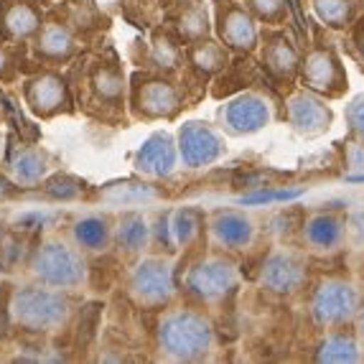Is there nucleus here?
I'll use <instances>...</instances> for the list:
<instances>
[{
  "label": "nucleus",
  "mask_w": 364,
  "mask_h": 364,
  "mask_svg": "<svg viewBox=\"0 0 364 364\" xmlns=\"http://www.w3.org/2000/svg\"><path fill=\"white\" fill-rule=\"evenodd\" d=\"M11 314L28 331H49L67 321L69 304L59 293L43 288H21L11 301Z\"/></svg>",
  "instance_id": "nucleus-1"
},
{
  "label": "nucleus",
  "mask_w": 364,
  "mask_h": 364,
  "mask_svg": "<svg viewBox=\"0 0 364 364\" xmlns=\"http://www.w3.org/2000/svg\"><path fill=\"white\" fill-rule=\"evenodd\" d=\"M161 344L173 357L196 359L201 354H207L209 344H212V328L204 318L194 314L168 316L161 323Z\"/></svg>",
  "instance_id": "nucleus-2"
},
{
  "label": "nucleus",
  "mask_w": 364,
  "mask_h": 364,
  "mask_svg": "<svg viewBox=\"0 0 364 364\" xmlns=\"http://www.w3.org/2000/svg\"><path fill=\"white\" fill-rule=\"evenodd\" d=\"M33 270L43 283L56 288H74L85 278V265L77 252L59 242H49L38 250V255L33 257Z\"/></svg>",
  "instance_id": "nucleus-3"
},
{
  "label": "nucleus",
  "mask_w": 364,
  "mask_h": 364,
  "mask_svg": "<svg viewBox=\"0 0 364 364\" xmlns=\"http://www.w3.org/2000/svg\"><path fill=\"white\" fill-rule=\"evenodd\" d=\"M133 291L146 304H161L171 293V267L161 260H146L133 275Z\"/></svg>",
  "instance_id": "nucleus-4"
},
{
  "label": "nucleus",
  "mask_w": 364,
  "mask_h": 364,
  "mask_svg": "<svg viewBox=\"0 0 364 364\" xmlns=\"http://www.w3.org/2000/svg\"><path fill=\"white\" fill-rule=\"evenodd\" d=\"M219 151H222L219 138L209 128L199 125V122H188L186 128L181 130V153L188 166L212 164L214 158L219 156Z\"/></svg>",
  "instance_id": "nucleus-5"
},
{
  "label": "nucleus",
  "mask_w": 364,
  "mask_h": 364,
  "mask_svg": "<svg viewBox=\"0 0 364 364\" xmlns=\"http://www.w3.org/2000/svg\"><path fill=\"white\" fill-rule=\"evenodd\" d=\"M235 286V273L227 262H204L188 275V288L201 298H219Z\"/></svg>",
  "instance_id": "nucleus-6"
},
{
  "label": "nucleus",
  "mask_w": 364,
  "mask_h": 364,
  "mask_svg": "<svg viewBox=\"0 0 364 364\" xmlns=\"http://www.w3.org/2000/svg\"><path fill=\"white\" fill-rule=\"evenodd\" d=\"M176 153L171 146L168 135H153L146 140V146L138 151V168L151 173V176H166L173 168Z\"/></svg>",
  "instance_id": "nucleus-7"
},
{
  "label": "nucleus",
  "mask_w": 364,
  "mask_h": 364,
  "mask_svg": "<svg viewBox=\"0 0 364 364\" xmlns=\"http://www.w3.org/2000/svg\"><path fill=\"white\" fill-rule=\"evenodd\" d=\"M28 102L33 105L36 112L49 115L56 107L67 102V90H64V82L54 74H43V77L33 79L28 85Z\"/></svg>",
  "instance_id": "nucleus-8"
},
{
  "label": "nucleus",
  "mask_w": 364,
  "mask_h": 364,
  "mask_svg": "<svg viewBox=\"0 0 364 364\" xmlns=\"http://www.w3.org/2000/svg\"><path fill=\"white\" fill-rule=\"evenodd\" d=\"M267 122V107L257 97H240L227 107V125L235 133L257 130Z\"/></svg>",
  "instance_id": "nucleus-9"
},
{
  "label": "nucleus",
  "mask_w": 364,
  "mask_h": 364,
  "mask_svg": "<svg viewBox=\"0 0 364 364\" xmlns=\"http://www.w3.org/2000/svg\"><path fill=\"white\" fill-rule=\"evenodd\" d=\"M262 280L273 291H296L304 280V270H301V262L291 255H275L273 260L265 265V273H262Z\"/></svg>",
  "instance_id": "nucleus-10"
},
{
  "label": "nucleus",
  "mask_w": 364,
  "mask_h": 364,
  "mask_svg": "<svg viewBox=\"0 0 364 364\" xmlns=\"http://www.w3.org/2000/svg\"><path fill=\"white\" fill-rule=\"evenodd\" d=\"M352 293L344 286H326L316 298V316L321 321H339L352 311Z\"/></svg>",
  "instance_id": "nucleus-11"
},
{
  "label": "nucleus",
  "mask_w": 364,
  "mask_h": 364,
  "mask_svg": "<svg viewBox=\"0 0 364 364\" xmlns=\"http://www.w3.org/2000/svg\"><path fill=\"white\" fill-rule=\"evenodd\" d=\"M138 102L148 115H168L171 109L176 107V92L171 90L166 82H148L140 90Z\"/></svg>",
  "instance_id": "nucleus-12"
},
{
  "label": "nucleus",
  "mask_w": 364,
  "mask_h": 364,
  "mask_svg": "<svg viewBox=\"0 0 364 364\" xmlns=\"http://www.w3.org/2000/svg\"><path fill=\"white\" fill-rule=\"evenodd\" d=\"M214 235L219 237V242L230 245V247H242L252 237V227H250L247 219L235 212L219 214L217 222H214Z\"/></svg>",
  "instance_id": "nucleus-13"
},
{
  "label": "nucleus",
  "mask_w": 364,
  "mask_h": 364,
  "mask_svg": "<svg viewBox=\"0 0 364 364\" xmlns=\"http://www.w3.org/2000/svg\"><path fill=\"white\" fill-rule=\"evenodd\" d=\"M6 28L16 36H31L33 31L41 26V18H38V11L28 3H16L6 11Z\"/></svg>",
  "instance_id": "nucleus-14"
},
{
  "label": "nucleus",
  "mask_w": 364,
  "mask_h": 364,
  "mask_svg": "<svg viewBox=\"0 0 364 364\" xmlns=\"http://www.w3.org/2000/svg\"><path fill=\"white\" fill-rule=\"evenodd\" d=\"M74 49L72 33H69L64 26H46L38 38V51L43 56H51V59H59V56H69Z\"/></svg>",
  "instance_id": "nucleus-15"
},
{
  "label": "nucleus",
  "mask_w": 364,
  "mask_h": 364,
  "mask_svg": "<svg viewBox=\"0 0 364 364\" xmlns=\"http://www.w3.org/2000/svg\"><path fill=\"white\" fill-rule=\"evenodd\" d=\"M74 237H77V242L87 250H102L107 245V222L100 217H87L82 222H77L74 227Z\"/></svg>",
  "instance_id": "nucleus-16"
},
{
  "label": "nucleus",
  "mask_w": 364,
  "mask_h": 364,
  "mask_svg": "<svg viewBox=\"0 0 364 364\" xmlns=\"http://www.w3.org/2000/svg\"><path fill=\"white\" fill-rule=\"evenodd\" d=\"M222 33H225V38L232 43V46H240V49H242V46H250L252 38H255L252 23H250L247 16L240 11H232L230 16H227V23L222 26Z\"/></svg>",
  "instance_id": "nucleus-17"
},
{
  "label": "nucleus",
  "mask_w": 364,
  "mask_h": 364,
  "mask_svg": "<svg viewBox=\"0 0 364 364\" xmlns=\"http://www.w3.org/2000/svg\"><path fill=\"white\" fill-rule=\"evenodd\" d=\"M13 168H16L18 181L26 183V186H31V183H36L38 178L43 176V171H46V161H43V156H38L36 151H23L18 158H16Z\"/></svg>",
  "instance_id": "nucleus-18"
},
{
  "label": "nucleus",
  "mask_w": 364,
  "mask_h": 364,
  "mask_svg": "<svg viewBox=\"0 0 364 364\" xmlns=\"http://www.w3.org/2000/svg\"><path fill=\"white\" fill-rule=\"evenodd\" d=\"M117 240L128 252H138L148 240V227L140 217H128L122 219L120 230H117Z\"/></svg>",
  "instance_id": "nucleus-19"
},
{
  "label": "nucleus",
  "mask_w": 364,
  "mask_h": 364,
  "mask_svg": "<svg viewBox=\"0 0 364 364\" xmlns=\"http://www.w3.org/2000/svg\"><path fill=\"white\" fill-rule=\"evenodd\" d=\"M323 109L318 107V102H311V100H296L293 102V122H296L298 128H318L323 122Z\"/></svg>",
  "instance_id": "nucleus-20"
},
{
  "label": "nucleus",
  "mask_w": 364,
  "mask_h": 364,
  "mask_svg": "<svg viewBox=\"0 0 364 364\" xmlns=\"http://www.w3.org/2000/svg\"><path fill=\"white\" fill-rule=\"evenodd\" d=\"M336 237H339V225H336L334 219L321 217V219H314L309 225V240L316 245H321V247H328Z\"/></svg>",
  "instance_id": "nucleus-21"
},
{
  "label": "nucleus",
  "mask_w": 364,
  "mask_h": 364,
  "mask_svg": "<svg viewBox=\"0 0 364 364\" xmlns=\"http://www.w3.org/2000/svg\"><path fill=\"white\" fill-rule=\"evenodd\" d=\"M105 196L112 201H122V204H128V201H143V199H153V188L148 186H138V183H125V186H112L109 191H105Z\"/></svg>",
  "instance_id": "nucleus-22"
},
{
  "label": "nucleus",
  "mask_w": 364,
  "mask_h": 364,
  "mask_svg": "<svg viewBox=\"0 0 364 364\" xmlns=\"http://www.w3.org/2000/svg\"><path fill=\"white\" fill-rule=\"evenodd\" d=\"M173 232H176L178 242L186 245L188 240L199 232V214L191 212V209H183V212H178L176 219H173Z\"/></svg>",
  "instance_id": "nucleus-23"
},
{
  "label": "nucleus",
  "mask_w": 364,
  "mask_h": 364,
  "mask_svg": "<svg viewBox=\"0 0 364 364\" xmlns=\"http://www.w3.org/2000/svg\"><path fill=\"white\" fill-rule=\"evenodd\" d=\"M95 85H97V92L102 97L115 100L122 92V77L115 69H100L97 77H95Z\"/></svg>",
  "instance_id": "nucleus-24"
},
{
  "label": "nucleus",
  "mask_w": 364,
  "mask_h": 364,
  "mask_svg": "<svg viewBox=\"0 0 364 364\" xmlns=\"http://www.w3.org/2000/svg\"><path fill=\"white\" fill-rule=\"evenodd\" d=\"M46 191H49L51 196H56V199H72V196H77L79 191H82V186L69 176H56L49 181Z\"/></svg>",
  "instance_id": "nucleus-25"
},
{
  "label": "nucleus",
  "mask_w": 364,
  "mask_h": 364,
  "mask_svg": "<svg viewBox=\"0 0 364 364\" xmlns=\"http://www.w3.org/2000/svg\"><path fill=\"white\" fill-rule=\"evenodd\" d=\"M323 349H326V352L321 354V359H331V362H334V359H341V362H344V359H354V352H352L354 344L349 339H344V336L331 339Z\"/></svg>",
  "instance_id": "nucleus-26"
},
{
  "label": "nucleus",
  "mask_w": 364,
  "mask_h": 364,
  "mask_svg": "<svg viewBox=\"0 0 364 364\" xmlns=\"http://www.w3.org/2000/svg\"><path fill=\"white\" fill-rule=\"evenodd\" d=\"M293 64V54L291 49H286V43H275L273 49H270V67L280 69V72H286L288 67Z\"/></svg>",
  "instance_id": "nucleus-27"
},
{
  "label": "nucleus",
  "mask_w": 364,
  "mask_h": 364,
  "mask_svg": "<svg viewBox=\"0 0 364 364\" xmlns=\"http://www.w3.org/2000/svg\"><path fill=\"white\" fill-rule=\"evenodd\" d=\"M298 191H265V194H255V196H247L242 199L245 204H267V201H288V199H296Z\"/></svg>",
  "instance_id": "nucleus-28"
},
{
  "label": "nucleus",
  "mask_w": 364,
  "mask_h": 364,
  "mask_svg": "<svg viewBox=\"0 0 364 364\" xmlns=\"http://www.w3.org/2000/svg\"><path fill=\"white\" fill-rule=\"evenodd\" d=\"M318 11H321L323 18L339 21L346 13V3L344 0H318Z\"/></svg>",
  "instance_id": "nucleus-29"
},
{
  "label": "nucleus",
  "mask_w": 364,
  "mask_h": 364,
  "mask_svg": "<svg viewBox=\"0 0 364 364\" xmlns=\"http://www.w3.org/2000/svg\"><path fill=\"white\" fill-rule=\"evenodd\" d=\"M183 31H186V36H199L201 31L207 28V21H204V13H199V11H191L188 16H183Z\"/></svg>",
  "instance_id": "nucleus-30"
},
{
  "label": "nucleus",
  "mask_w": 364,
  "mask_h": 364,
  "mask_svg": "<svg viewBox=\"0 0 364 364\" xmlns=\"http://www.w3.org/2000/svg\"><path fill=\"white\" fill-rule=\"evenodd\" d=\"M49 214H41V212H28V214H21L16 222H18L21 230H33V227H41L43 222H49Z\"/></svg>",
  "instance_id": "nucleus-31"
},
{
  "label": "nucleus",
  "mask_w": 364,
  "mask_h": 364,
  "mask_svg": "<svg viewBox=\"0 0 364 364\" xmlns=\"http://www.w3.org/2000/svg\"><path fill=\"white\" fill-rule=\"evenodd\" d=\"M252 3H255L257 11L265 13V16H270V13H273L275 8L280 6V0H252Z\"/></svg>",
  "instance_id": "nucleus-32"
},
{
  "label": "nucleus",
  "mask_w": 364,
  "mask_h": 364,
  "mask_svg": "<svg viewBox=\"0 0 364 364\" xmlns=\"http://www.w3.org/2000/svg\"><path fill=\"white\" fill-rule=\"evenodd\" d=\"M354 122H357L359 130H364V105H359V107L354 109Z\"/></svg>",
  "instance_id": "nucleus-33"
},
{
  "label": "nucleus",
  "mask_w": 364,
  "mask_h": 364,
  "mask_svg": "<svg viewBox=\"0 0 364 364\" xmlns=\"http://www.w3.org/2000/svg\"><path fill=\"white\" fill-rule=\"evenodd\" d=\"M3 69H6V54L0 51V72H3Z\"/></svg>",
  "instance_id": "nucleus-34"
},
{
  "label": "nucleus",
  "mask_w": 364,
  "mask_h": 364,
  "mask_svg": "<svg viewBox=\"0 0 364 364\" xmlns=\"http://www.w3.org/2000/svg\"><path fill=\"white\" fill-rule=\"evenodd\" d=\"M362 326H364V318H362Z\"/></svg>",
  "instance_id": "nucleus-35"
}]
</instances>
